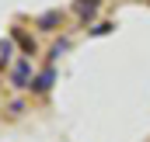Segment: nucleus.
I'll use <instances>...</instances> for the list:
<instances>
[{"label": "nucleus", "instance_id": "1", "mask_svg": "<svg viewBox=\"0 0 150 142\" xmlns=\"http://www.w3.org/2000/svg\"><path fill=\"white\" fill-rule=\"evenodd\" d=\"M94 10H98V0H77V14L80 17H91Z\"/></svg>", "mask_w": 150, "mask_h": 142}, {"label": "nucleus", "instance_id": "2", "mask_svg": "<svg viewBox=\"0 0 150 142\" xmlns=\"http://www.w3.org/2000/svg\"><path fill=\"white\" fill-rule=\"evenodd\" d=\"M32 87H35L38 94H45V90L52 87V70H45V73H42V76H38V80H35V83H32Z\"/></svg>", "mask_w": 150, "mask_h": 142}, {"label": "nucleus", "instance_id": "3", "mask_svg": "<svg viewBox=\"0 0 150 142\" xmlns=\"http://www.w3.org/2000/svg\"><path fill=\"white\" fill-rule=\"evenodd\" d=\"M25 80H28V63H18V70H14V87H28Z\"/></svg>", "mask_w": 150, "mask_h": 142}, {"label": "nucleus", "instance_id": "4", "mask_svg": "<svg viewBox=\"0 0 150 142\" xmlns=\"http://www.w3.org/2000/svg\"><path fill=\"white\" fill-rule=\"evenodd\" d=\"M18 42H21V49H25V52H35V42H32L28 35H18Z\"/></svg>", "mask_w": 150, "mask_h": 142}, {"label": "nucleus", "instance_id": "5", "mask_svg": "<svg viewBox=\"0 0 150 142\" xmlns=\"http://www.w3.org/2000/svg\"><path fill=\"white\" fill-rule=\"evenodd\" d=\"M56 21H59V14H56V10H52V14H45V17H42V28H52V24H56Z\"/></svg>", "mask_w": 150, "mask_h": 142}, {"label": "nucleus", "instance_id": "6", "mask_svg": "<svg viewBox=\"0 0 150 142\" xmlns=\"http://www.w3.org/2000/svg\"><path fill=\"white\" fill-rule=\"evenodd\" d=\"M7 59H11V42H4V45H0V66H4Z\"/></svg>", "mask_w": 150, "mask_h": 142}]
</instances>
